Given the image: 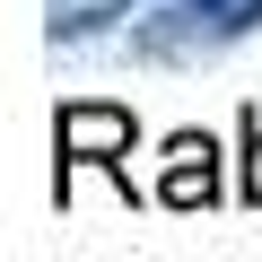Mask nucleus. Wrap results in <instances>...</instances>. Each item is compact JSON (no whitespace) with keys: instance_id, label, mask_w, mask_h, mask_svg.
Listing matches in <instances>:
<instances>
[{"instance_id":"obj_1","label":"nucleus","mask_w":262,"mask_h":262,"mask_svg":"<svg viewBox=\"0 0 262 262\" xmlns=\"http://www.w3.org/2000/svg\"><path fill=\"white\" fill-rule=\"evenodd\" d=\"M53 149H61V184H70V166H114V175H122V158H131V114H122V105H61Z\"/></svg>"},{"instance_id":"obj_2","label":"nucleus","mask_w":262,"mask_h":262,"mask_svg":"<svg viewBox=\"0 0 262 262\" xmlns=\"http://www.w3.org/2000/svg\"><path fill=\"white\" fill-rule=\"evenodd\" d=\"M158 201H166V210H210V201H219V149L201 140V131H175V140H166Z\"/></svg>"},{"instance_id":"obj_3","label":"nucleus","mask_w":262,"mask_h":262,"mask_svg":"<svg viewBox=\"0 0 262 262\" xmlns=\"http://www.w3.org/2000/svg\"><path fill=\"white\" fill-rule=\"evenodd\" d=\"M245 201L262 210V114H245Z\"/></svg>"},{"instance_id":"obj_4","label":"nucleus","mask_w":262,"mask_h":262,"mask_svg":"<svg viewBox=\"0 0 262 262\" xmlns=\"http://www.w3.org/2000/svg\"><path fill=\"white\" fill-rule=\"evenodd\" d=\"M192 9H236V0H192Z\"/></svg>"}]
</instances>
